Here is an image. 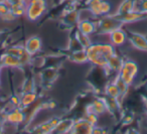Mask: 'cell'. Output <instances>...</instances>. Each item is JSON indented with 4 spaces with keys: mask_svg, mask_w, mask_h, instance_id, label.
Wrapping results in <instances>:
<instances>
[{
    "mask_svg": "<svg viewBox=\"0 0 147 134\" xmlns=\"http://www.w3.org/2000/svg\"><path fill=\"white\" fill-rule=\"evenodd\" d=\"M89 64L104 70L107 67L110 58L116 53V49L111 43H94L93 41L86 49Z\"/></svg>",
    "mask_w": 147,
    "mask_h": 134,
    "instance_id": "cell-1",
    "label": "cell"
},
{
    "mask_svg": "<svg viewBox=\"0 0 147 134\" xmlns=\"http://www.w3.org/2000/svg\"><path fill=\"white\" fill-rule=\"evenodd\" d=\"M49 8L47 0H26L24 16L29 21H38L47 13Z\"/></svg>",
    "mask_w": 147,
    "mask_h": 134,
    "instance_id": "cell-2",
    "label": "cell"
},
{
    "mask_svg": "<svg viewBox=\"0 0 147 134\" xmlns=\"http://www.w3.org/2000/svg\"><path fill=\"white\" fill-rule=\"evenodd\" d=\"M97 22V35H107L118 27L123 26L122 22L119 19L116 13L103 15L96 19Z\"/></svg>",
    "mask_w": 147,
    "mask_h": 134,
    "instance_id": "cell-3",
    "label": "cell"
},
{
    "mask_svg": "<svg viewBox=\"0 0 147 134\" xmlns=\"http://www.w3.org/2000/svg\"><path fill=\"white\" fill-rule=\"evenodd\" d=\"M139 74V65L131 59H124L123 65L118 73V78L127 86L131 87L134 84Z\"/></svg>",
    "mask_w": 147,
    "mask_h": 134,
    "instance_id": "cell-4",
    "label": "cell"
},
{
    "mask_svg": "<svg viewBox=\"0 0 147 134\" xmlns=\"http://www.w3.org/2000/svg\"><path fill=\"white\" fill-rule=\"evenodd\" d=\"M3 121L8 125L17 127L26 121V113L22 108L13 107L4 113Z\"/></svg>",
    "mask_w": 147,
    "mask_h": 134,
    "instance_id": "cell-5",
    "label": "cell"
},
{
    "mask_svg": "<svg viewBox=\"0 0 147 134\" xmlns=\"http://www.w3.org/2000/svg\"><path fill=\"white\" fill-rule=\"evenodd\" d=\"M106 37L108 39V43H111L115 49L123 47L128 43V31L125 30L123 26L114 29L110 33H108Z\"/></svg>",
    "mask_w": 147,
    "mask_h": 134,
    "instance_id": "cell-6",
    "label": "cell"
},
{
    "mask_svg": "<svg viewBox=\"0 0 147 134\" xmlns=\"http://www.w3.org/2000/svg\"><path fill=\"white\" fill-rule=\"evenodd\" d=\"M128 43L134 49L143 51V53H147V37L142 35V33L129 31Z\"/></svg>",
    "mask_w": 147,
    "mask_h": 134,
    "instance_id": "cell-7",
    "label": "cell"
},
{
    "mask_svg": "<svg viewBox=\"0 0 147 134\" xmlns=\"http://www.w3.org/2000/svg\"><path fill=\"white\" fill-rule=\"evenodd\" d=\"M77 30L89 37H94L97 32V22L95 18L80 19L77 23Z\"/></svg>",
    "mask_w": 147,
    "mask_h": 134,
    "instance_id": "cell-8",
    "label": "cell"
},
{
    "mask_svg": "<svg viewBox=\"0 0 147 134\" xmlns=\"http://www.w3.org/2000/svg\"><path fill=\"white\" fill-rule=\"evenodd\" d=\"M23 47L28 55L34 57L37 53H40L42 49V39L38 35H32L24 41Z\"/></svg>",
    "mask_w": 147,
    "mask_h": 134,
    "instance_id": "cell-9",
    "label": "cell"
},
{
    "mask_svg": "<svg viewBox=\"0 0 147 134\" xmlns=\"http://www.w3.org/2000/svg\"><path fill=\"white\" fill-rule=\"evenodd\" d=\"M95 126L91 124L85 117L76 119L71 127V134H92Z\"/></svg>",
    "mask_w": 147,
    "mask_h": 134,
    "instance_id": "cell-10",
    "label": "cell"
},
{
    "mask_svg": "<svg viewBox=\"0 0 147 134\" xmlns=\"http://www.w3.org/2000/svg\"><path fill=\"white\" fill-rule=\"evenodd\" d=\"M86 111L94 112L99 117L108 114V108H107L106 102H105L104 98L98 97V98H96V99H94L90 105L87 106Z\"/></svg>",
    "mask_w": 147,
    "mask_h": 134,
    "instance_id": "cell-11",
    "label": "cell"
},
{
    "mask_svg": "<svg viewBox=\"0 0 147 134\" xmlns=\"http://www.w3.org/2000/svg\"><path fill=\"white\" fill-rule=\"evenodd\" d=\"M119 19L122 22L123 26L127 24H132V23H136L138 21L142 20L146 17V14L139 10H132L129 11L127 13H124V14L118 15Z\"/></svg>",
    "mask_w": 147,
    "mask_h": 134,
    "instance_id": "cell-12",
    "label": "cell"
},
{
    "mask_svg": "<svg viewBox=\"0 0 147 134\" xmlns=\"http://www.w3.org/2000/svg\"><path fill=\"white\" fill-rule=\"evenodd\" d=\"M123 62H124V57L119 55L116 51L108 61L107 67L104 69V71H108L109 73L114 74V76L118 75L119 71H120L121 67L123 65Z\"/></svg>",
    "mask_w": 147,
    "mask_h": 134,
    "instance_id": "cell-13",
    "label": "cell"
},
{
    "mask_svg": "<svg viewBox=\"0 0 147 134\" xmlns=\"http://www.w3.org/2000/svg\"><path fill=\"white\" fill-rule=\"evenodd\" d=\"M59 120H61V118H57V117L51 118L49 121H45L42 123L38 124L37 126H35L33 128L32 132H34V133H41V134L53 133V130H55V126L59 122Z\"/></svg>",
    "mask_w": 147,
    "mask_h": 134,
    "instance_id": "cell-14",
    "label": "cell"
},
{
    "mask_svg": "<svg viewBox=\"0 0 147 134\" xmlns=\"http://www.w3.org/2000/svg\"><path fill=\"white\" fill-rule=\"evenodd\" d=\"M38 99V95L35 91L22 92L19 95V107L23 110L31 107Z\"/></svg>",
    "mask_w": 147,
    "mask_h": 134,
    "instance_id": "cell-15",
    "label": "cell"
},
{
    "mask_svg": "<svg viewBox=\"0 0 147 134\" xmlns=\"http://www.w3.org/2000/svg\"><path fill=\"white\" fill-rule=\"evenodd\" d=\"M0 63L3 68H8V69H20L23 67L21 60L18 57L6 53H4V55L1 57Z\"/></svg>",
    "mask_w": 147,
    "mask_h": 134,
    "instance_id": "cell-16",
    "label": "cell"
},
{
    "mask_svg": "<svg viewBox=\"0 0 147 134\" xmlns=\"http://www.w3.org/2000/svg\"><path fill=\"white\" fill-rule=\"evenodd\" d=\"M69 59L71 62L77 65H84V64H89L88 61V55H87V51L85 49H76V51H71L69 53Z\"/></svg>",
    "mask_w": 147,
    "mask_h": 134,
    "instance_id": "cell-17",
    "label": "cell"
},
{
    "mask_svg": "<svg viewBox=\"0 0 147 134\" xmlns=\"http://www.w3.org/2000/svg\"><path fill=\"white\" fill-rule=\"evenodd\" d=\"M104 95L107 96V97L115 98V99H119L120 101H122L120 89H119L117 83L114 81V79L112 81H109L106 84V86L104 88Z\"/></svg>",
    "mask_w": 147,
    "mask_h": 134,
    "instance_id": "cell-18",
    "label": "cell"
},
{
    "mask_svg": "<svg viewBox=\"0 0 147 134\" xmlns=\"http://www.w3.org/2000/svg\"><path fill=\"white\" fill-rule=\"evenodd\" d=\"M74 122H75V119H71V118L61 119L59 123H57V125L55 126V130H53V133H61V134L71 133Z\"/></svg>",
    "mask_w": 147,
    "mask_h": 134,
    "instance_id": "cell-19",
    "label": "cell"
},
{
    "mask_svg": "<svg viewBox=\"0 0 147 134\" xmlns=\"http://www.w3.org/2000/svg\"><path fill=\"white\" fill-rule=\"evenodd\" d=\"M132 10H137V0H123L115 13L117 15H121Z\"/></svg>",
    "mask_w": 147,
    "mask_h": 134,
    "instance_id": "cell-20",
    "label": "cell"
},
{
    "mask_svg": "<svg viewBox=\"0 0 147 134\" xmlns=\"http://www.w3.org/2000/svg\"><path fill=\"white\" fill-rule=\"evenodd\" d=\"M104 100L106 102L107 108H108V113L110 114H114L116 112H119L121 109V102L119 99H115V98H111V97H107L104 95Z\"/></svg>",
    "mask_w": 147,
    "mask_h": 134,
    "instance_id": "cell-21",
    "label": "cell"
},
{
    "mask_svg": "<svg viewBox=\"0 0 147 134\" xmlns=\"http://www.w3.org/2000/svg\"><path fill=\"white\" fill-rule=\"evenodd\" d=\"M63 20H65V24L67 25H77L78 21L80 20V14L79 11L76 9H69L67 11V13L63 16Z\"/></svg>",
    "mask_w": 147,
    "mask_h": 134,
    "instance_id": "cell-22",
    "label": "cell"
},
{
    "mask_svg": "<svg viewBox=\"0 0 147 134\" xmlns=\"http://www.w3.org/2000/svg\"><path fill=\"white\" fill-rule=\"evenodd\" d=\"M75 37H77V39L79 41L80 45H82L83 49H87L91 43H93V37H89V35H85L83 33L79 32L78 30L76 29V33H75Z\"/></svg>",
    "mask_w": 147,
    "mask_h": 134,
    "instance_id": "cell-23",
    "label": "cell"
},
{
    "mask_svg": "<svg viewBox=\"0 0 147 134\" xmlns=\"http://www.w3.org/2000/svg\"><path fill=\"white\" fill-rule=\"evenodd\" d=\"M25 3L10 5V11L13 13V15H14L16 18L21 17V16H24V14H25Z\"/></svg>",
    "mask_w": 147,
    "mask_h": 134,
    "instance_id": "cell-24",
    "label": "cell"
},
{
    "mask_svg": "<svg viewBox=\"0 0 147 134\" xmlns=\"http://www.w3.org/2000/svg\"><path fill=\"white\" fill-rule=\"evenodd\" d=\"M57 76V72L55 71V69H47L41 73V80L47 83H51V80L55 79V77Z\"/></svg>",
    "mask_w": 147,
    "mask_h": 134,
    "instance_id": "cell-25",
    "label": "cell"
},
{
    "mask_svg": "<svg viewBox=\"0 0 147 134\" xmlns=\"http://www.w3.org/2000/svg\"><path fill=\"white\" fill-rule=\"evenodd\" d=\"M35 81L33 78H28L23 82L22 85V92H30L35 91Z\"/></svg>",
    "mask_w": 147,
    "mask_h": 134,
    "instance_id": "cell-26",
    "label": "cell"
},
{
    "mask_svg": "<svg viewBox=\"0 0 147 134\" xmlns=\"http://www.w3.org/2000/svg\"><path fill=\"white\" fill-rule=\"evenodd\" d=\"M85 118H86L87 120H88L89 122H90L91 124H93L94 126L98 125L99 123V116L97 115V114H95L94 112H91V111H86V114H85L84 116Z\"/></svg>",
    "mask_w": 147,
    "mask_h": 134,
    "instance_id": "cell-27",
    "label": "cell"
},
{
    "mask_svg": "<svg viewBox=\"0 0 147 134\" xmlns=\"http://www.w3.org/2000/svg\"><path fill=\"white\" fill-rule=\"evenodd\" d=\"M10 11V5L5 0H0V17Z\"/></svg>",
    "mask_w": 147,
    "mask_h": 134,
    "instance_id": "cell-28",
    "label": "cell"
},
{
    "mask_svg": "<svg viewBox=\"0 0 147 134\" xmlns=\"http://www.w3.org/2000/svg\"><path fill=\"white\" fill-rule=\"evenodd\" d=\"M137 10L147 15V0H137Z\"/></svg>",
    "mask_w": 147,
    "mask_h": 134,
    "instance_id": "cell-29",
    "label": "cell"
},
{
    "mask_svg": "<svg viewBox=\"0 0 147 134\" xmlns=\"http://www.w3.org/2000/svg\"><path fill=\"white\" fill-rule=\"evenodd\" d=\"M9 5H14V4H20V3H25L26 0H5Z\"/></svg>",
    "mask_w": 147,
    "mask_h": 134,
    "instance_id": "cell-30",
    "label": "cell"
},
{
    "mask_svg": "<svg viewBox=\"0 0 147 134\" xmlns=\"http://www.w3.org/2000/svg\"><path fill=\"white\" fill-rule=\"evenodd\" d=\"M96 133H105V131L103 130L102 127H99L98 125H96L93 129V134H96Z\"/></svg>",
    "mask_w": 147,
    "mask_h": 134,
    "instance_id": "cell-31",
    "label": "cell"
},
{
    "mask_svg": "<svg viewBox=\"0 0 147 134\" xmlns=\"http://www.w3.org/2000/svg\"><path fill=\"white\" fill-rule=\"evenodd\" d=\"M2 122H3V120H1V119H0V124L2 123Z\"/></svg>",
    "mask_w": 147,
    "mask_h": 134,
    "instance_id": "cell-32",
    "label": "cell"
},
{
    "mask_svg": "<svg viewBox=\"0 0 147 134\" xmlns=\"http://www.w3.org/2000/svg\"><path fill=\"white\" fill-rule=\"evenodd\" d=\"M63 1H69V0H63Z\"/></svg>",
    "mask_w": 147,
    "mask_h": 134,
    "instance_id": "cell-33",
    "label": "cell"
},
{
    "mask_svg": "<svg viewBox=\"0 0 147 134\" xmlns=\"http://www.w3.org/2000/svg\"><path fill=\"white\" fill-rule=\"evenodd\" d=\"M73 1H78V0H73Z\"/></svg>",
    "mask_w": 147,
    "mask_h": 134,
    "instance_id": "cell-34",
    "label": "cell"
}]
</instances>
